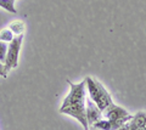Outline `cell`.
Returning a JSON list of instances; mask_svg holds the SVG:
<instances>
[{
    "mask_svg": "<svg viewBox=\"0 0 146 130\" xmlns=\"http://www.w3.org/2000/svg\"><path fill=\"white\" fill-rule=\"evenodd\" d=\"M68 84H70L71 89L60 107V113L68 114L71 117L76 118L83 125L85 130H88L89 125L85 114V97H86L85 80H83L79 84H73L72 82H68Z\"/></svg>",
    "mask_w": 146,
    "mask_h": 130,
    "instance_id": "6da1fadb",
    "label": "cell"
},
{
    "mask_svg": "<svg viewBox=\"0 0 146 130\" xmlns=\"http://www.w3.org/2000/svg\"><path fill=\"white\" fill-rule=\"evenodd\" d=\"M85 85H86V90H88L89 97L98 105V107L101 111H104L106 107L113 104L111 95H110L106 89L104 88V85L101 83H99L95 78L86 77Z\"/></svg>",
    "mask_w": 146,
    "mask_h": 130,
    "instance_id": "7a4b0ae2",
    "label": "cell"
},
{
    "mask_svg": "<svg viewBox=\"0 0 146 130\" xmlns=\"http://www.w3.org/2000/svg\"><path fill=\"white\" fill-rule=\"evenodd\" d=\"M23 42V34L16 35L10 43H9L7 48V53H6V61H5V67L7 71L12 68H16L18 65V55H20L21 45Z\"/></svg>",
    "mask_w": 146,
    "mask_h": 130,
    "instance_id": "3957f363",
    "label": "cell"
},
{
    "mask_svg": "<svg viewBox=\"0 0 146 130\" xmlns=\"http://www.w3.org/2000/svg\"><path fill=\"white\" fill-rule=\"evenodd\" d=\"M85 114L89 127H93L96 122L102 119V111L99 108L98 105L89 96L85 97Z\"/></svg>",
    "mask_w": 146,
    "mask_h": 130,
    "instance_id": "277c9868",
    "label": "cell"
},
{
    "mask_svg": "<svg viewBox=\"0 0 146 130\" xmlns=\"http://www.w3.org/2000/svg\"><path fill=\"white\" fill-rule=\"evenodd\" d=\"M133 118V115L128 114L127 117H123L119 119H115V120H110V119H101L99 122L95 123L91 128H95L98 130H118L124 123L129 122Z\"/></svg>",
    "mask_w": 146,
    "mask_h": 130,
    "instance_id": "5b68a950",
    "label": "cell"
},
{
    "mask_svg": "<svg viewBox=\"0 0 146 130\" xmlns=\"http://www.w3.org/2000/svg\"><path fill=\"white\" fill-rule=\"evenodd\" d=\"M129 114V112L124 110L121 106H117L115 104H111L108 107H106L102 111V118L104 119H110V120H115V119H119L123 117H127Z\"/></svg>",
    "mask_w": 146,
    "mask_h": 130,
    "instance_id": "8992f818",
    "label": "cell"
},
{
    "mask_svg": "<svg viewBox=\"0 0 146 130\" xmlns=\"http://www.w3.org/2000/svg\"><path fill=\"white\" fill-rule=\"evenodd\" d=\"M146 124V112H138L130 120L129 130H145Z\"/></svg>",
    "mask_w": 146,
    "mask_h": 130,
    "instance_id": "52a82bcc",
    "label": "cell"
},
{
    "mask_svg": "<svg viewBox=\"0 0 146 130\" xmlns=\"http://www.w3.org/2000/svg\"><path fill=\"white\" fill-rule=\"evenodd\" d=\"M9 28L12 30L15 35H21L25 32V23L22 21H13L9 24Z\"/></svg>",
    "mask_w": 146,
    "mask_h": 130,
    "instance_id": "ba28073f",
    "label": "cell"
},
{
    "mask_svg": "<svg viewBox=\"0 0 146 130\" xmlns=\"http://www.w3.org/2000/svg\"><path fill=\"white\" fill-rule=\"evenodd\" d=\"M0 7L5 9L6 11L11 12V13H16L15 0H0Z\"/></svg>",
    "mask_w": 146,
    "mask_h": 130,
    "instance_id": "9c48e42d",
    "label": "cell"
},
{
    "mask_svg": "<svg viewBox=\"0 0 146 130\" xmlns=\"http://www.w3.org/2000/svg\"><path fill=\"white\" fill-rule=\"evenodd\" d=\"M15 38V35H13L12 30L10 28H5V29H1V32H0V40L1 42H5V43H10L11 40Z\"/></svg>",
    "mask_w": 146,
    "mask_h": 130,
    "instance_id": "30bf717a",
    "label": "cell"
},
{
    "mask_svg": "<svg viewBox=\"0 0 146 130\" xmlns=\"http://www.w3.org/2000/svg\"><path fill=\"white\" fill-rule=\"evenodd\" d=\"M7 48H9V44L0 40V62H1V63H4V65H5V61H6Z\"/></svg>",
    "mask_w": 146,
    "mask_h": 130,
    "instance_id": "8fae6325",
    "label": "cell"
},
{
    "mask_svg": "<svg viewBox=\"0 0 146 130\" xmlns=\"http://www.w3.org/2000/svg\"><path fill=\"white\" fill-rule=\"evenodd\" d=\"M7 72H9V71L6 69L5 65L0 62V77H1V78H6V77H7Z\"/></svg>",
    "mask_w": 146,
    "mask_h": 130,
    "instance_id": "7c38bea8",
    "label": "cell"
},
{
    "mask_svg": "<svg viewBox=\"0 0 146 130\" xmlns=\"http://www.w3.org/2000/svg\"><path fill=\"white\" fill-rule=\"evenodd\" d=\"M130 120H131V119H130ZM130 120H129V122H127V123H124V124H123L122 127H121L119 129H118V130H129V127H130Z\"/></svg>",
    "mask_w": 146,
    "mask_h": 130,
    "instance_id": "4fadbf2b",
    "label": "cell"
},
{
    "mask_svg": "<svg viewBox=\"0 0 146 130\" xmlns=\"http://www.w3.org/2000/svg\"><path fill=\"white\" fill-rule=\"evenodd\" d=\"M91 130H98V129H95V128H91Z\"/></svg>",
    "mask_w": 146,
    "mask_h": 130,
    "instance_id": "5bb4252c",
    "label": "cell"
},
{
    "mask_svg": "<svg viewBox=\"0 0 146 130\" xmlns=\"http://www.w3.org/2000/svg\"><path fill=\"white\" fill-rule=\"evenodd\" d=\"M145 130H146V124H145Z\"/></svg>",
    "mask_w": 146,
    "mask_h": 130,
    "instance_id": "9a60e30c",
    "label": "cell"
}]
</instances>
